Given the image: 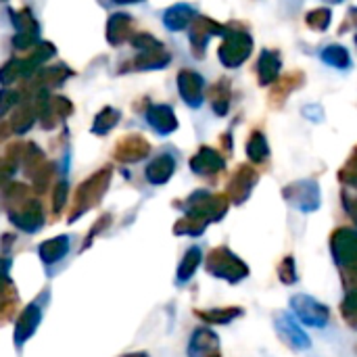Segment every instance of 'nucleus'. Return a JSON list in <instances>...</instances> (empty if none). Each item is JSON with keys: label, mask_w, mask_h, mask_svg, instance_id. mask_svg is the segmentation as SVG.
<instances>
[{"label": "nucleus", "mask_w": 357, "mask_h": 357, "mask_svg": "<svg viewBox=\"0 0 357 357\" xmlns=\"http://www.w3.org/2000/svg\"><path fill=\"white\" fill-rule=\"evenodd\" d=\"M109 182H111V169H109V167H105V169L96 172L94 176H90V178L77 188V192H75L73 211H71V218H69V220L73 222V220H77L82 213L90 211V209L102 199V195L107 192Z\"/></svg>", "instance_id": "nucleus-4"}, {"label": "nucleus", "mask_w": 357, "mask_h": 357, "mask_svg": "<svg viewBox=\"0 0 357 357\" xmlns=\"http://www.w3.org/2000/svg\"><path fill=\"white\" fill-rule=\"evenodd\" d=\"M291 310L295 314V318L303 324V326H310V328H324L331 320V310L310 297V295H297L291 299Z\"/></svg>", "instance_id": "nucleus-6"}, {"label": "nucleus", "mask_w": 357, "mask_h": 357, "mask_svg": "<svg viewBox=\"0 0 357 357\" xmlns=\"http://www.w3.org/2000/svg\"><path fill=\"white\" fill-rule=\"evenodd\" d=\"M190 167L195 174H201V176H213L218 172L224 169V157L209 149V146H203L199 149V153L190 159Z\"/></svg>", "instance_id": "nucleus-18"}, {"label": "nucleus", "mask_w": 357, "mask_h": 357, "mask_svg": "<svg viewBox=\"0 0 357 357\" xmlns=\"http://www.w3.org/2000/svg\"><path fill=\"white\" fill-rule=\"evenodd\" d=\"M123 357H149V356H144V354H136V356H123Z\"/></svg>", "instance_id": "nucleus-44"}, {"label": "nucleus", "mask_w": 357, "mask_h": 357, "mask_svg": "<svg viewBox=\"0 0 357 357\" xmlns=\"http://www.w3.org/2000/svg\"><path fill=\"white\" fill-rule=\"evenodd\" d=\"M280 56L276 50H264L259 61H257V77H259V84L261 86H270L278 79L280 75Z\"/></svg>", "instance_id": "nucleus-24"}, {"label": "nucleus", "mask_w": 357, "mask_h": 357, "mask_svg": "<svg viewBox=\"0 0 357 357\" xmlns=\"http://www.w3.org/2000/svg\"><path fill=\"white\" fill-rule=\"evenodd\" d=\"M347 29H357V8H351V10L347 13V17H345L343 25L339 27V31H341V33H343V31H347Z\"/></svg>", "instance_id": "nucleus-42"}, {"label": "nucleus", "mask_w": 357, "mask_h": 357, "mask_svg": "<svg viewBox=\"0 0 357 357\" xmlns=\"http://www.w3.org/2000/svg\"><path fill=\"white\" fill-rule=\"evenodd\" d=\"M69 236L67 234H61V236H54L50 241H44L40 247H38V255L42 259V264L46 266H52L56 261H61L67 253H69Z\"/></svg>", "instance_id": "nucleus-23"}, {"label": "nucleus", "mask_w": 357, "mask_h": 357, "mask_svg": "<svg viewBox=\"0 0 357 357\" xmlns=\"http://www.w3.org/2000/svg\"><path fill=\"white\" fill-rule=\"evenodd\" d=\"M247 155L253 163H261L270 155V146L261 132H253L247 140Z\"/></svg>", "instance_id": "nucleus-30"}, {"label": "nucleus", "mask_w": 357, "mask_h": 357, "mask_svg": "<svg viewBox=\"0 0 357 357\" xmlns=\"http://www.w3.org/2000/svg\"><path fill=\"white\" fill-rule=\"evenodd\" d=\"M134 23L130 19V15H123V13H115L109 17V23H107V40L109 44L113 46H119L123 44L128 38L132 40L134 38Z\"/></svg>", "instance_id": "nucleus-21"}, {"label": "nucleus", "mask_w": 357, "mask_h": 357, "mask_svg": "<svg viewBox=\"0 0 357 357\" xmlns=\"http://www.w3.org/2000/svg\"><path fill=\"white\" fill-rule=\"evenodd\" d=\"M174 172H176V159L172 155L163 153V155L155 157L149 163V167H146V180L151 184H155V186H161V184H165L174 176Z\"/></svg>", "instance_id": "nucleus-22"}, {"label": "nucleus", "mask_w": 357, "mask_h": 357, "mask_svg": "<svg viewBox=\"0 0 357 357\" xmlns=\"http://www.w3.org/2000/svg\"><path fill=\"white\" fill-rule=\"evenodd\" d=\"M341 316L343 320L357 331V291H349L347 297L341 303Z\"/></svg>", "instance_id": "nucleus-35"}, {"label": "nucleus", "mask_w": 357, "mask_h": 357, "mask_svg": "<svg viewBox=\"0 0 357 357\" xmlns=\"http://www.w3.org/2000/svg\"><path fill=\"white\" fill-rule=\"evenodd\" d=\"M209 98L213 102V111L218 115H226L228 107H230V84H228V79H220L215 86H211Z\"/></svg>", "instance_id": "nucleus-29"}, {"label": "nucleus", "mask_w": 357, "mask_h": 357, "mask_svg": "<svg viewBox=\"0 0 357 357\" xmlns=\"http://www.w3.org/2000/svg\"><path fill=\"white\" fill-rule=\"evenodd\" d=\"M42 314H44V310H42L40 301L29 303V305L19 314V318H17V322H15V345H17V347H21L29 337H33V333L38 331V326H40V322H42Z\"/></svg>", "instance_id": "nucleus-11"}, {"label": "nucleus", "mask_w": 357, "mask_h": 357, "mask_svg": "<svg viewBox=\"0 0 357 357\" xmlns=\"http://www.w3.org/2000/svg\"><path fill=\"white\" fill-rule=\"evenodd\" d=\"M282 197L299 211H316L320 207V188L316 182H295L282 190Z\"/></svg>", "instance_id": "nucleus-8"}, {"label": "nucleus", "mask_w": 357, "mask_h": 357, "mask_svg": "<svg viewBox=\"0 0 357 357\" xmlns=\"http://www.w3.org/2000/svg\"><path fill=\"white\" fill-rule=\"evenodd\" d=\"M201 261H203V251H201L199 247H190V249L184 253L180 266H178L176 282H178V284H186V282L195 276V272L199 270Z\"/></svg>", "instance_id": "nucleus-27"}, {"label": "nucleus", "mask_w": 357, "mask_h": 357, "mask_svg": "<svg viewBox=\"0 0 357 357\" xmlns=\"http://www.w3.org/2000/svg\"><path fill=\"white\" fill-rule=\"evenodd\" d=\"M67 182L65 180H61L59 184H56V188H54V195H52V205H54V211L59 213L61 209H63V205H65V201H67Z\"/></svg>", "instance_id": "nucleus-40"}, {"label": "nucleus", "mask_w": 357, "mask_h": 357, "mask_svg": "<svg viewBox=\"0 0 357 357\" xmlns=\"http://www.w3.org/2000/svg\"><path fill=\"white\" fill-rule=\"evenodd\" d=\"M228 211V199L224 195H209L205 190H197L184 203V215H190L203 224L218 222Z\"/></svg>", "instance_id": "nucleus-2"}, {"label": "nucleus", "mask_w": 357, "mask_h": 357, "mask_svg": "<svg viewBox=\"0 0 357 357\" xmlns=\"http://www.w3.org/2000/svg\"><path fill=\"white\" fill-rule=\"evenodd\" d=\"M343 205H345V209H347V213L354 218V222L357 224V192L356 190H343Z\"/></svg>", "instance_id": "nucleus-41"}, {"label": "nucleus", "mask_w": 357, "mask_h": 357, "mask_svg": "<svg viewBox=\"0 0 357 357\" xmlns=\"http://www.w3.org/2000/svg\"><path fill=\"white\" fill-rule=\"evenodd\" d=\"M278 278H280V282L282 284H295L297 280H299V276H297V266H295V259L293 257H284L282 261H280V266H278Z\"/></svg>", "instance_id": "nucleus-36"}, {"label": "nucleus", "mask_w": 357, "mask_h": 357, "mask_svg": "<svg viewBox=\"0 0 357 357\" xmlns=\"http://www.w3.org/2000/svg\"><path fill=\"white\" fill-rule=\"evenodd\" d=\"M328 2H341V0H328Z\"/></svg>", "instance_id": "nucleus-45"}, {"label": "nucleus", "mask_w": 357, "mask_h": 357, "mask_svg": "<svg viewBox=\"0 0 357 357\" xmlns=\"http://www.w3.org/2000/svg\"><path fill=\"white\" fill-rule=\"evenodd\" d=\"M169 59L172 56L165 50V46L163 48H155V50H140L138 56L134 61H130L128 65H123L121 71H130V69H138V71H142V69H161V67H165L169 63Z\"/></svg>", "instance_id": "nucleus-20"}, {"label": "nucleus", "mask_w": 357, "mask_h": 357, "mask_svg": "<svg viewBox=\"0 0 357 357\" xmlns=\"http://www.w3.org/2000/svg\"><path fill=\"white\" fill-rule=\"evenodd\" d=\"M178 90L182 94V98L190 105V107H199L203 102V90H205V82L203 77L192 71V69H184L178 73Z\"/></svg>", "instance_id": "nucleus-15"}, {"label": "nucleus", "mask_w": 357, "mask_h": 357, "mask_svg": "<svg viewBox=\"0 0 357 357\" xmlns=\"http://www.w3.org/2000/svg\"><path fill=\"white\" fill-rule=\"evenodd\" d=\"M303 79H305V75L299 73V71H293V73L284 75L282 79H278V82L274 84V88H272V94H270L272 105H274V107H280V105L284 102V98H287L293 90H297L299 86H303Z\"/></svg>", "instance_id": "nucleus-25"}, {"label": "nucleus", "mask_w": 357, "mask_h": 357, "mask_svg": "<svg viewBox=\"0 0 357 357\" xmlns=\"http://www.w3.org/2000/svg\"><path fill=\"white\" fill-rule=\"evenodd\" d=\"M305 21H307V25H310L312 29L324 31V29L331 25V10H328V8H316V10L307 13Z\"/></svg>", "instance_id": "nucleus-37"}, {"label": "nucleus", "mask_w": 357, "mask_h": 357, "mask_svg": "<svg viewBox=\"0 0 357 357\" xmlns=\"http://www.w3.org/2000/svg\"><path fill=\"white\" fill-rule=\"evenodd\" d=\"M207 272L215 278H222L230 284H236L249 276L247 264L234 255L228 247H218L207 257Z\"/></svg>", "instance_id": "nucleus-3"}, {"label": "nucleus", "mask_w": 357, "mask_h": 357, "mask_svg": "<svg viewBox=\"0 0 357 357\" xmlns=\"http://www.w3.org/2000/svg\"><path fill=\"white\" fill-rule=\"evenodd\" d=\"M113 2H119V4H126V2H142V0H113Z\"/></svg>", "instance_id": "nucleus-43"}, {"label": "nucleus", "mask_w": 357, "mask_h": 357, "mask_svg": "<svg viewBox=\"0 0 357 357\" xmlns=\"http://www.w3.org/2000/svg\"><path fill=\"white\" fill-rule=\"evenodd\" d=\"M322 61L328 63V65H333V67H337V69H347L351 65V56H349L347 48L337 46V44L326 46L322 50Z\"/></svg>", "instance_id": "nucleus-31"}, {"label": "nucleus", "mask_w": 357, "mask_h": 357, "mask_svg": "<svg viewBox=\"0 0 357 357\" xmlns=\"http://www.w3.org/2000/svg\"><path fill=\"white\" fill-rule=\"evenodd\" d=\"M71 102L63 96H46L44 105H42V113H40V119H42V128L50 130L54 128L59 121H63L69 113H71Z\"/></svg>", "instance_id": "nucleus-17"}, {"label": "nucleus", "mask_w": 357, "mask_h": 357, "mask_svg": "<svg viewBox=\"0 0 357 357\" xmlns=\"http://www.w3.org/2000/svg\"><path fill=\"white\" fill-rule=\"evenodd\" d=\"M67 75H69V69H67L65 65H54V67L44 69V71L36 77V82H38L42 88H48V86H61V84L67 79Z\"/></svg>", "instance_id": "nucleus-32"}, {"label": "nucleus", "mask_w": 357, "mask_h": 357, "mask_svg": "<svg viewBox=\"0 0 357 357\" xmlns=\"http://www.w3.org/2000/svg\"><path fill=\"white\" fill-rule=\"evenodd\" d=\"M220 349V339L211 328H197L190 337L188 349L186 354L188 357H211L218 354Z\"/></svg>", "instance_id": "nucleus-16"}, {"label": "nucleus", "mask_w": 357, "mask_h": 357, "mask_svg": "<svg viewBox=\"0 0 357 357\" xmlns=\"http://www.w3.org/2000/svg\"><path fill=\"white\" fill-rule=\"evenodd\" d=\"M276 331H278V335L282 337V341L289 345V347H293V349H297V351H305V349H310L312 347V341H310V337L305 335V331L299 326V322H295L289 314H280L278 318H276Z\"/></svg>", "instance_id": "nucleus-12"}, {"label": "nucleus", "mask_w": 357, "mask_h": 357, "mask_svg": "<svg viewBox=\"0 0 357 357\" xmlns=\"http://www.w3.org/2000/svg\"><path fill=\"white\" fill-rule=\"evenodd\" d=\"M195 19H197V13H195L192 6H188V4H176V6L167 8L165 15H163V23H165V27L172 29V31L184 29V27H186L190 21H195Z\"/></svg>", "instance_id": "nucleus-26"}, {"label": "nucleus", "mask_w": 357, "mask_h": 357, "mask_svg": "<svg viewBox=\"0 0 357 357\" xmlns=\"http://www.w3.org/2000/svg\"><path fill=\"white\" fill-rule=\"evenodd\" d=\"M339 180L345 184V188H351V190H357V146L354 149L349 161L345 163V167L339 172Z\"/></svg>", "instance_id": "nucleus-34"}, {"label": "nucleus", "mask_w": 357, "mask_h": 357, "mask_svg": "<svg viewBox=\"0 0 357 357\" xmlns=\"http://www.w3.org/2000/svg\"><path fill=\"white\" fill-rule=\"evenodd\" d=\"M211 357H220V354H213V356H211Z\"/></svg>", "instance_id": "nucleus-46"}, {"label": "nucleus", "mask_w": 357, "mask_h": 357, "mask_svg": "<svg viewBox=\"0 0 357 357\" xmlns=\"http://www.w3.org/2000/svg\"><path fill=\"white\" fill-rule=\"evenodd\" d=\"M13 15V23H15V27H17V36L13 38V44H15V48H19V50H29V48H33L36 46V42H38V23H36V19L31 17V13L27 10V8H21V10H17V13H10Z\"/></svg>", "instance_id": "nucleus-10"}, {"label": "nucleus", "mask_w": 357, "mask_h": 357, "mask_svg": "<svg viewBox=\"0 0 357 357\" xmlns=\"http://www.w3.org/2000/svg\"><path fill=\"white\" fill-rule=\"evenodd\" d=\"M146 121L159 134H172L178 128L176 113H174V109L169 105H153L146 111Z\"/></svg>", "instance_id": "nucleus-19"}, {"label": "nucleus", "mask_w": 357, "mask_h": 357, "mask_svg": "<svg viewBox=\"0 0 357 357\" xmlns=\"http://www.w3.org/2000/svg\"><path fill=\"white\" fill-rule=\"evenodd\" d=\"M6 211H8L10 222H13L19 230H23V232H29V234H31V232H38V230L44 226V211H42V205H40V201H36L33 197L21 201L19 205L10 207V209H6Z\"/></svg>", "instance_id": "nucleus-7"}, {"label": "nucleus", "mask_w": 357, "mask_h": 357, "mask_svg": "<svg viewBox=\"0 0 357 357\" xmlns=\"http://www.w3.org/2000/svg\"><path fill=\"white\" fill-rule=\"evenodd\" d=\"M228 31L226 25H220L218 21L209 19V17H197L192 21V27H190V46H192V52L195 56H203L205 54V46L207 42L213 38V36H224Z\"/></svg>", "instance_id": "nucleus-9"}, {"label": "nucleus", "mask_w": 357, "mask_h": 357, "mask_svg": "<svg viewBox=\"0 0 357 357\" xmlns=\"http://www.w3.org/2000/svg\"><path fill=\"white\" fill-rule=\"evenodd\" d=\"M331 251L345 289L357 291V230H335L331 236Z\"/></svg>", "instance_id": "nucleus-1"}, {"label": "nucleus", "mask_w": 357, "mask_h": 357, "mask_svg": "<svg viewBox=\"0 0 357 357\" xmlns=\"http://www.w3.org/2000/svg\"><path fill=\"white\" fill-rule=\"evenodd\" d=\"M117 121H119V111H115L113 107H105L96 115V119L92 123V132L94 134H107L109 130H113L117 126Z\"/></svg>", "instance_id": "nucleus-33"}, {"label": "nucleus", "mask_w": 357, "mask_h": 357, "mask_svg": "<svg viewBox=\"0 0 357 357\" xmlns=\"http://www.w3.org/2000/svg\"><path fill=\"white\" fill-rule=\"evenodd\" d=\"M130 42H132V46H134V48H138V52H140V50H155V48H163V44H161L157 38H153L151 33H146V31L134 33V38H132Z\"/></svg>", "instance_id": "nucleus-39"}, {"label": "nucleus", "mask_w": 357, "mask_h": 357, "mask_svg": "<svg viewBox=\"0 0 357 357\" xmlns=\"http://www.w3.org/2000/svg\"><path fill=\"white\" fill-rule=\"evenodd\" d=\"M356 44H357V36H356Z\"/></svg>", "instance_id": "nucleus-47"}, {"label": "nucleus", "mask_w": 357, "mask_h": 357, "mask_svg": "<svg viewBox=\"0 0 357 357\" xmlns=\"http://www.w3.org/2000/svg\"><path fill=\"white\" fill-rule=\"evenodd\" d=\"M52 176H54V165L44 163V165H42V167L31 176V180H33V188H36L38 192H44V190L48 188V184H50Z\"/></svg>", "instance_id": "nucleus-38"}, {"label": "nucleus", "mask_w": 357, "mask_h": 357, "mask_svg": "<svg viewBox=\"0 0 357 357\" xmlns=\"http://www.w3.org/2000/svg\"><path fill=\"white\" fill-rule=\"evenodd\" d=\"M149 153H151V144L138 134H130L115 144V159L121 163H136L144 159Z\"/></svg>", "instance_id": "nucleus-14"}, {"label": "nucleus", "mask_w": 357, "mask_h": 357, "mask_svg": "<svg viewBox=\"0 0 357 357\" xmlns=\"http://www.w3.org/2000/svg\"><path fill=\"white\" fill-rule=\"evenodd\" d=\"M253 50V38L247 31L228 29L224 33V42L220 46V61L224 67H238L243 65Z\"/></svg>", "instance_id": "nucleus-5"}, {"label": "nucleus", "mask_w": 357, "mask_h": 357, "mask_svg": "<svg viewBox=\"0 0 357 357\" xmlns=\"http://www.w3.org/2000/svg\"><path fill=\"white\" fill-rule=\"evenodd\" d=\"M241 316H243V310L241 307H220V310L197 312V318H201L209 326H224V324H230L232 320H236Z\"/></svg>", "instance_id": "nucleus-28"}, {"label": "nucleus", "mask_w": 357, "mask_h": 357, "mask_svg": "<svg viewBox=\"0 0 357 357\" xmlns=\"http://www.w3.org/2000/svg\"><path fill=\"white\" fill-rule=\"evenodd\" d=\"M257 182V172L249 165H241L228 184V199L236 205L245 203Z\"/></svg>", "instance_id": "nucleus-13"}]
</instances>
